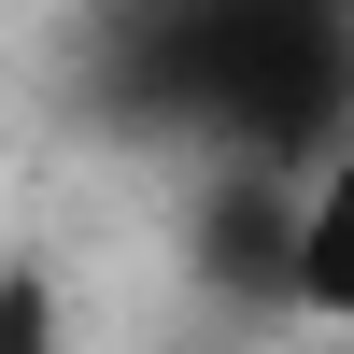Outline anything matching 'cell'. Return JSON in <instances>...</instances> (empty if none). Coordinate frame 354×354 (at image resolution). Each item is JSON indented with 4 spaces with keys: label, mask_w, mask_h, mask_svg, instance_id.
Wrapping results in <instances>:
<instances>
[{
    "label": "cell",
    "mask_w": 354,
    "mask_h": 354,
    "mask_svg": "<svg viewBox=\"0 0 354 354\" xmlns=\"http://www.w3.org/2000/svg\"><path fill=\"white\" fill-rule=\"evenodd\" d=\"M198 270H213L227 298L283 312V283H298V185H283V170H227V185L198 198Z\"/></svg>",
    "instance_id": "1"
},
{
    "label": "cell",
    "mask_w": 354,
    "mask_h": 354,
    "mask_svg": "<svg viewBox=\"0 0 354 354\" xmlns=\"http://www.w3.org/2000/svg\"><path fill=\"white\" fill-rule=\"evenodd\" d=\"M283 312L354 340V142H326L312 185H298V283H283Z\"/></svg>",
    "instance_id": "2"
},
{
    "label": "cell",
    "mask_w": 354,
    "mask_h": 354,
    "mask_svg": "<svg viewBox=\"0 0 354 354\" xmlns=\"http://www.w3.org/2000/svg\"><path fill=\"white\" fill-rule=\"evenodd\" d=\"M0 354H71V298H57V270H0Z\"/></svg>",
    "instance_id": "3"
}]
</instances>
